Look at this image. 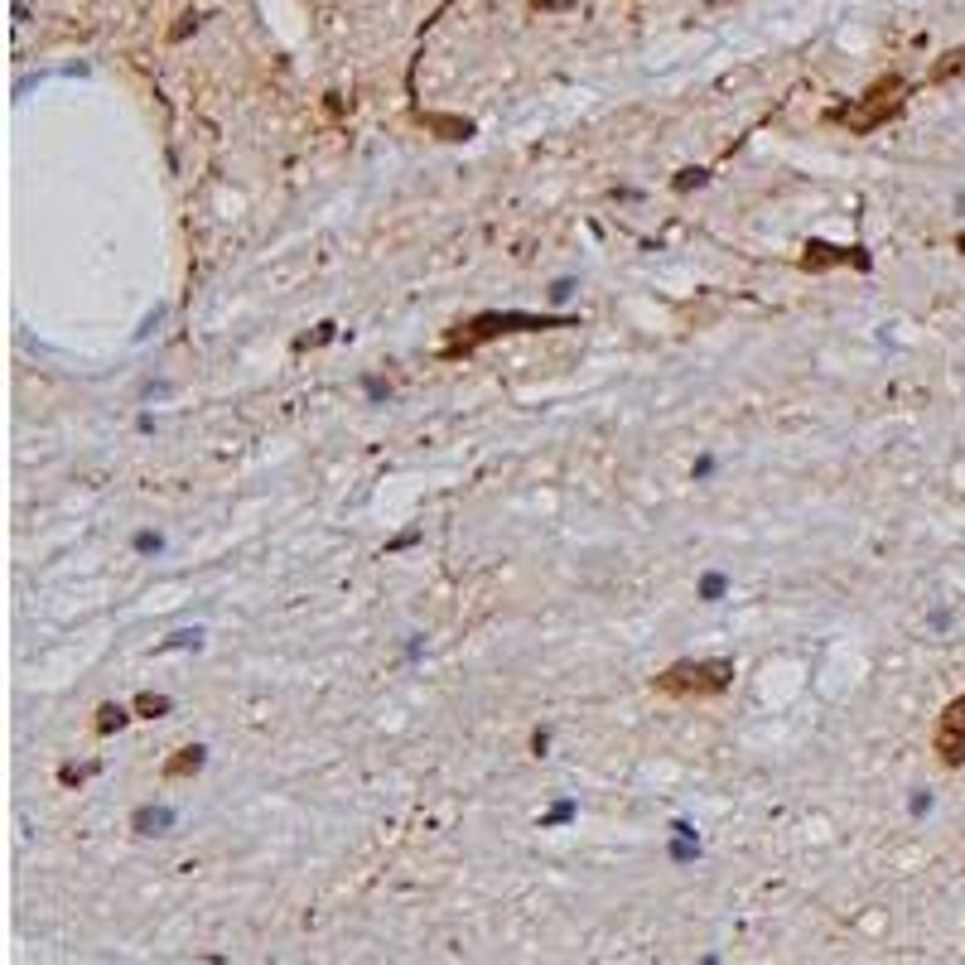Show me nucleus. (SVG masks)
Returning a JSON list of instances; mask_svg holds the SVG:
<instances>
[{
  "label": "nucleus",
  "mask_w": 965,
  "mask_h": 965,
  "mask_svg": "<svg viewBox=\"0 0 965 965\" xmlns=\"http://www.w3.org/2000/svg\"><path fill=\"white\" fill-rule=\"evenodd\" d=\"M579 319L575 314H522V309H488V314H473L469 324H454L444 333L440 343V358L444 362H459V358H473L478 348H488L497 338L507 333H546V329H575Z\"/></svg>",
  "instance_id": "f257e3e1"
},
{
  "label": "nucleus",
  "mask_w": 965,
  "mask_h": 965,
  "mask_svg": "<svg viewBox=\"0 0 965 965\" xmlns=\"http://www.w3.org/2000/svg\"><path fill=\"white\" fill-rule=\"evenodd\" d=\"M903 107H908V83H903L898 73H888V78H879L864 97H850V102L826 107V126H840V131H850V136H869V131L888 126Z\"/></svg>",
  "instance_id": "f03ea898"
},
{
  "label": "nucleus",
  "mask_w": 965,
  "mask_h": 965,
  "mask_svg": "<svg viewBox=\"0 0 965 965\" xmlns=\"http://www.w3.org/2000/svg\"><path fill=\"white\" fill-rule=\"evenodd\" d=\"M734 686V662L729 657H700V662H671L652 681V690H662L671 700H710Z\"/></svg>",
  "instance_id": "7ed1b4c3"
},
{
  "label": "nucleus",
  "mask_w": 965,
  "mask_h": 965,
  "mask_svg": "<svg viewBox=\"0 0 965 965\" xmlns=\"http://www.w3.org/2000/svg\"><path fill=\"white\" fill-rule=\"evenodd\" d=\"M801 271H811V276H821V271H835V266H855V271H874V256L869 247H840V242H821V237H811L797 256Z\"/></svg>",
  "instance_id": "20e7f679"
},
{
  "label": "nucleus",
  "mask_w": 965,
  "mask_h": 965,
  "mask_svg": "<svg viewBox=\"0 0 965 965\" xmlns=\"http://www.w3.org/2000/svg\"><path fill=\"white\" fill-rule=\"evenodd\" d=\"M932 748H937V758L946 763V768H961L965 763V695H956V700L937 715Z\"/></svg>",
  "instance_id": "39448f33"
},
{
  "label": "nucleus",
  "mask_w": 965,
  "mask_h": 965,
  "mask_svg": "<svg viewBox=\"0 0 965 965\" xmlns=\"http://www.w3.org/2000/svg\"><path fill=\"white\" fill-rule=\"evenodd\" d=\"M415 121L440 140H473L478 136V126H473L469 116H454V111H415Z\"/></svg>",
  "instance_id": "423d86ee"
},
{
  "label": "nucleus",
  "mask_w": 965,
  "mask_h": 965,
  "mask_svg": "<svg viewBox=\"0 0 965 965\" xmlns=\"http://www.w3.org/2000/svg\"><path fill=\"white\" fill-rule=\"evenodd\" d=\"M203 763H208V748H203V744H189V748H179V753H174V758H169L160 772H165V782H184V777H198V772H203Z\"/></svg>",
  "instance_id": "0eeeda50"
},
{
  "label": "nucleus",
  "mask_w": 965,
  "mask_h": 965,
  "mask_svg": "<svg viewBox=\"0 0 965 965\" xmlns=\"http://www.w3.org/2000/svg\"><path fill=\"white\" fill-rule=\"evenodd\" d=\"M131 830L136 835H169L174 830V806H136Z\"/></svg>",
  "instance_id": "6e6552de"
},
{
  "label": "nucleus",
  "mask_w": 965,
  "mask_h": 965,
  "mask_svg": "<svg viewBox=\"0 0 965 965\" xmlns=\"http://www.w3.org/2000/svg\"><path fill=\"white\" fill-rule=\"evenodd\" d=\"M965 78V49H951V54H941L932 63V73H927V83H956Z\"/></svg>",
  "instance_id": "1a4fd4ad"
},
{
  "label": "nucleus",
  "mask_w": 965,
  "mask_h": 965,
  "mask_svg": "<svg viewBox=\"0 0 965 965\" xmlns=\"http://www.w3.org/2000/svg\"><path fill=\"white\" fill-rule=\"evenodd\" d=\"M131 724V710L126 705H102L97 710V734H116V729H126Z\"/></svg>",
  "instance_id": "9d476101"
},
{
  "label": "nucleus",
  "mask_w": 965,
  "mask_h": 965,
  "mask_svg": "<svg viewBox=\"0 0 965 965\" xmlns=\"http://www.w3.org/2000/svg\"><path fill=\"white\" fill-rule=\"evenodd\" d=\"M169 710H174V700H169V695H150V690L136 695V715L140 719H160V715H169Z\"/></svg>",
  "instance_id": "9b49d317"
},
{
  "label": "nucleus",
  "mask_w": 965,
  "mask_h": 965,
  "mask_svg": "<svg viewBox=\"0 0 965 965\" xmlns=\"http://www.w3.org/2000/svg\"><path fill=\"white\" fill-rule=\"evenodd\" d=\"M705 179H710V169H681V174H676V184H671V189H676V193H690V189H700V184H705Z\"/></svg>",
  "instance_id": "f8f14e48"
},
{
  "label": "nucleus",
  "mask_w": 965,
  "mask_h": 965,
  "mask_svg": "<svg viewBox=\"0 0 965 965\" xmlns=\"http://www.w3.org/2000/svg\"><path fill=\"white\" fill-rule=\"evenodd\" d=\"M92 772H97V763H83V768L68 763V768H58V782H63V787H78V782H87Z\"/></svg>",
  "instance_id": "ddd939ff"
},
{
  "label": "nucleus",
  "mask_w": 965,
  "mask_h": 965,
  "mask_svg": "<svg viewBox=\"0 0 965 965\" xmlns=\"http://www.w3.org/2000/svg\"><path fill=\"white\" fill-rule=\"evenodd\" d=\"M724 589H729V579H724V575H705V579H700V599H705V604H715Z\"/></svg>",
  "instance_id": "4468645a"
},
{
  "label": "nucleus",
  "mask_w": 965,
  "mask_h": 965,
  "mask_svg": "<svg viewBox=\"0 0 965 965\" xmlns=\"http://www.w3.org/2000/svg\"><path fill=\"white\" fill-rule=\"evenodd\" d=\"M136 551H140V555H160V551H165V536H160V531H140V536H136Z\"/></svg>",
  "instance_id": "2eb2a0df"
},
{
  "label": "nucleus",
  "mask_w": 965,
  "mask_h": 965,
  "mask_svg": "<svg viewBox=\"0 0 965 965\" xmlns=\"http://www.w3.org/2000/svg\"><path fill=\"white\" fill-rule=\"evenodd\" d=\"M570 816H575V801H555L551 811L541 816V826H560V821H570Z\"/></svg>",
  "instance_id": "dca6fc26"
},
{
  "label": "nucleus",
  "mask_w": 965,
  "mask_h": 965,
  "mask_svg": "<svg viewBox=\"0 0 965 965\" xmlns=\"http://www.w3.org/2000/svg\"><path fill=\"white\" fill-rule=\"evenodd\" d=\"M169 647H203V633H198V628H193V633H174L169 642H160L155 652H169Z\"/></svg>",
  "instance_id": "f3484780"
},
{
  "label": "nucleus",
  "mask_w": 965,
  "mask_h": 965,
  "mask_svg": "<svg viewBox=\"0 0 965 965\" xmlns=\"http://www.w3.org/2000/svg\"><path fill=\"white\" fill-rule=\"evenodd\" d=\"M579 0H531V10H541V15H560V10H575Z\"/></svg>",
  "instance_id": "a211bd4d"
},
{
  "label": "nucleus",
  "mask_w": 965,
  "mask_h": 965,
  "mask_svg": "<svg viewBox=\"0 0 965 965\" xmlns=\"http://www.w3.org/2000/svg\"><path fill=\"white\" fill-rule=\"evenodd\" d=\"M329 338H333V324H319V333H304L295 348H319V343H329Z\"/></svg>",
  "instance_id": "6ab92c4d"
},
{
  "label": "nucleus",
  "mask_w": 965,
  "mask_h": 965,
  "mask_svg": "<svg viewBox=\"0 0 965 965\" xmlns=\"http://www.w3.org/2000/svg\"><path fill=\"white\" fill-rule=\"evenodd\" d=\"M531 753H536V758L551 753V729H536V734H531Z\"/></svg>",
  "instance_id": "aec40b11"
},
{
  "label": "nucleus",
  "mask_w": 965,
  "mask_h": 965,
  "mask_svg": "<svg viewBox=\"0 0 965 965\" xmlns=\"http://www.w3.org/2000/svg\"><path fill=\"white\" fill-rule=\"evenodd\" d=\"M676 835H681V840H690L695 830H690V826H676ZM690 855H700V845H676V859H690Z\"/></svg>",
  "instance_id": "412c9836"
},
{
  "label": "nucleus",
  "mask_w": 965,
  "mask_h": 965,
  "mask_svg": "<svg viewBox=\"0 0 965 965\" xmlns=\"http://www.w3.org/2000/svg\"><path fill=\"white\" fill-rule=\"evenodd\" d=\"M193 29H198V15H184V25H174V29H169V39L179 44V39H189Z\"/></svg>",
  "instance_id": "4be33fe9"
},
{
  "label": "nucleus",
  "mask_w": 965,
  "mask_h": 965,
  "mask_svg": "<svg viewBox=\"0 0 965 965\" xmlns=\"http://www.w3.org/2000/svg\"><path fill=\"white\" fill-rule=\"evenodd\" d=\"M415 541H420V531H406V536H396L386 551H406V546H415Z\"/></svg>",
  "instance_id": "5701e85b"
},
{
  "label": "nucleus",
  "mask_w": 965,
  "mask_h": 965,
  "mask_svg": "<svg viewBox=\"0 0 965 965\" xmlns=\"http://www.w3.org/2000/svg\"><path fill=\"white\" fill-rule=\"evenodd\" d=\"M367 396H391V386H386L382 377H372V382H367Z\"/></svg>",
  "instance_id": "b1692460"
},
{
  "label": "nucleus",
  "mask_w": 965,
  "mask_h": 965,
  "mask_svg": "<svg viewBox=\"0 0 965 965\" xmlns=\"http://www.w3.org/2000/svg\"><path fill=\"white\" fill-rule=\"evenodd\" d=\"M956 251H965V232H961V237H956Z\"/></svg>",
  "instance_id": "393cba45"
}]
</instances>
